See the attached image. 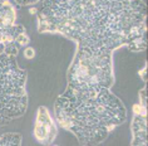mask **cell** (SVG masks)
Listing matches in <instances>:
<instances>
[{"instance_id":"cell-1","label":"cell","mask_w":148,"mask_h":146,"mask_svg":"<svg viewBox=\"0 0 148 146\" xmlns=\"http://www.w3.org/2000/svg\"><path fill=\"white\" fill-rule=\"evenodd\" d=\"M38 32L57 33L77 48L113 52L147 47V6L143 0H44Z\"/></svg>"},{"instance_id":"cell-2","label":"cell","mask_w":148,"mask_h":146,"mask_svg":"<svg viewBox=\"0 0 148 146\" xmlns=\"http://www.w3.org/2000/svg\"><path fill=\"white\" fill-rule=\"evenodd\" d=\"M54 113L62 129L80 145L102 144L127 120V108L108 87H69L55 100Z\"/></svg>"},{"instance_id":"cell-3","label":"cell","mask_w":148,"mask_h":146,"mask_svg":"<svg viewBox=\"0 0 148 146\" xmlns=\"http://www.w3.org/2000/svg\"><path fill=\"white\" fill-rule=\"evenodd\" d=\"M113 84V52L77 48L66 72V86L112 88Z\"/></svg>"},{"instance_id":"cell-4","label":"cell","mask_w":148,"mask_h":146,"mask_svg":"<svg viewBox=\"0 0 148 146\" xmlns=\"http://www.w3.org/2000/svg\"><path fill=\"white\" fill-rule=\"evenodd\" d=\"M27 110V71L18 66L14 55L0 54V116L13 121Z\"/></svg>"},{"instance_id":"cell-5","label":"cell","mask_w":148,"mask_h":146,"mask_svg":"<svg viewBox=\"0 0 148 146\" xmlns=\"http://www.w3.org/2000/svg\"><path fill=\"white\" fill-rule=\"evenodd\" d=\"M29 42L24 25L16 23V10L10 0H0V54L16 57Z\"/></svg>"},{"instance_id":"cell-6","label":"cell","mask_w":148,"mask_h":146,"mask_svg":"<svg viewBox=\"0 0 148 146\" xmlns=\"http://www.w3.org/2000/svg\"><path fill=\"white\" fill-rule=\"evenodd\" d=\"M132 146L147 145V102H146V86L139 92V102L133 106L132 120Z\"/></svg>"},{"instance_id":"cell-7","label":"cell","mask_w":148,"mask_h":146,"mask_svg":"<svg viewBox=\"0 0 148 146\" xmlns=\"http://www.w3.org/2000/svg\"><path fill=\"white\" fill-rule=\"evenodd\" d=\"M33 134L35 140L43 145H51L57 138L58 127L47 107L40 106L38 108Z\"/></svg>"},{"instance_id":"cell-8","label":"cell","mask_w":148,"mask_h":146,"mask_svg":"<svg viewBox=\"0 0 148 146\" xmlns=\"http://www.w3.org/2000/svg\"><path fill=\"white\" fill-rule=\"evenodd\" d=\"M23 136L18 132H6L0 136V146H9V145H21Z\"/></svg>"},{"instance_id":"cell-9","label":"cell","mask_w":148,"mask_h":146,"mask_svg":"<svg viewBox=\"0 0 148 146\" xmlns=\"http://www.w3.org/2000/svg\"><path fill=\"white\" fill-rule=\"evenodd\" d=\"M19 6H29V5H34L36 3H39L40 0H14Z\"/></svg>"},{"instance_id":"cell-10","label":"cell","mask_w":148,"mask_h":146,"mask_svg":"<svg viewBox=\"0 0 148 146\" xmlns=\"http://www.w3.org/2000/svg\"><path fill=\"white\" fill-rule=\"evenodd\" d=\"M24 57L28 58V59H33L35 57V51L33 49L32 47H24Z\"/></svg>"},{"instance_id":"cell-11","label":"cell","mask_w":148,"mask_h":146,"mask_svg":"<svg viewBox=\"0 0 148 146\" xmlns=\"http://www.w3.org/2000/svg\"><path fill=\"white\" fill-rule=\"evenodd\" d=\"M12 121L8 118H5V117H3V116H0V126H6L8 123H10Z\"/></svg>"},{"instance_id":"cell-12","label":"cell","mask_w":148,"mask_h":146,"mask_svg":"<svg viewBox=\"0 0 148 146\" xmlns=\"http://www.w3.org/2000/svg\"><path fill=\"white\" fill-rule=\"evenodd\" d=\"M146 72H147V71H146V64H144L143 69H140L139 72H138V74L140 76V78H142V81H144V82H146Z\"/></svg>"}]
</instances>
